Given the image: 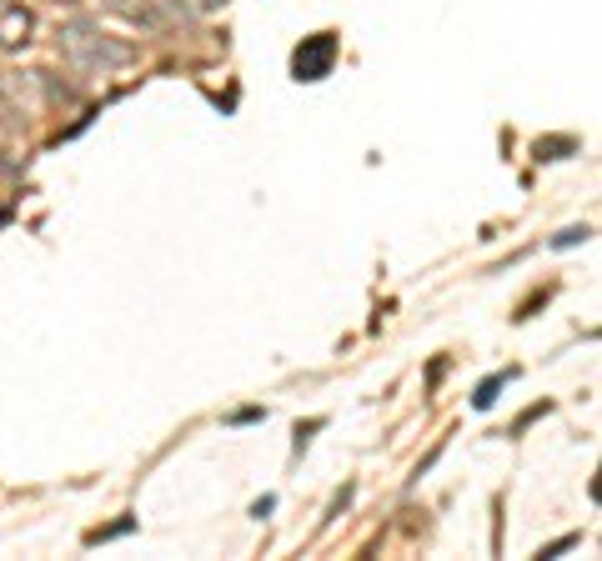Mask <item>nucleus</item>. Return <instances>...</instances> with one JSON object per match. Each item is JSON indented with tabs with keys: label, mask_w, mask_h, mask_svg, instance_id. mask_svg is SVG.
<instances>
[{
	"label": "nucleus",
	"mask_w": 602,
	"mask_h": 561,
	"mask_svg": "<svg viewBox=\"0 0 602 561\" xmlns=\"http://www.w3.org/2000/svg\"><path fill=\"white\" fill-rule=\"evenodd\" d=\"M332 56H337V41H332V36H317L312 46H301V51H296V76H301V81H317V76H327Z\"/></svg>",
	"instance_id": "obj_1"
}]
</instances>
